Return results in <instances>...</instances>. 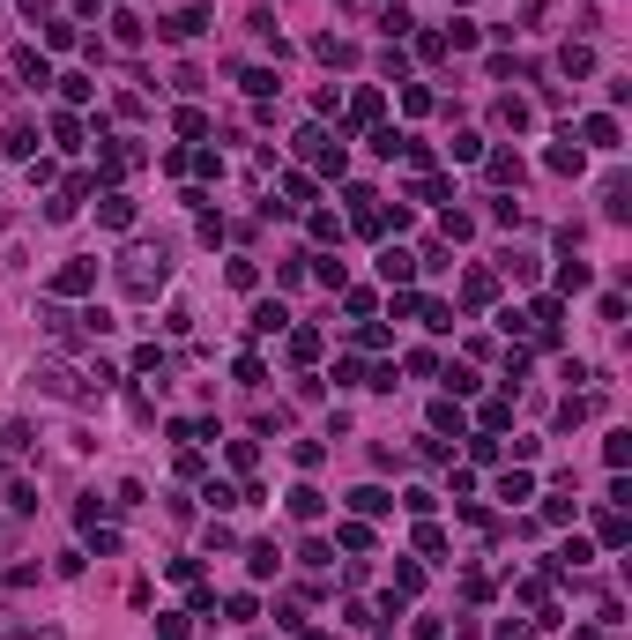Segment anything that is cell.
<instances>
[{
	"label": "cell",
	"instance_id": "cell-1",
	"mask_svg": "<svg viewBox=\"0 0 632 640\" xmlns=\"http://www.w3.org/2000/svg\"><path fill=\"white\" fill-rule=\"evenodd\" d=\"M164 276H172V261H164V246H134V254L119 261V283L134 298H157L164 291Z\"/></svg>",
	"mask_w": 632,
	"mask_h": 640
},
{
	"label": "cell",
	"instance_id": "cell-2",
	"mask_svg": "<svg viewBox=\"0 0 632 640\" xmlns=\"http://www.w3.org/2000/svg\"><path fill=\"white\" fill-rule=\"evenodd\" d=\"M90 283H97V268H90V261H68V268L53 276V298H82Z\"/></svg>",
	"mask_w": 632,
	"mask_h": 640
},
{
	"label": "cell",
	"instance_id": "cell-3",
	"mask_svg": "<svg viewBox=\"0 0 632 640\" xmlns=\"http://www.w3.org/2000/svg\"><path fill=\"white\" fill-rule=\"evenodd\" d=\"M37 387H45V395H75V373H68V365H37V373H30Z\"/></svg>",
	"mask_w": 632,
	"mask_h": 640
},
{
	"label": "cell",
	"instance_id": "cell-4",
	"mask_svg": "<svg viewBox=\"0 0 632 640\" xmlns=\"http://www.w3.org/2000/svg\"><path fill=\"white\" fill-rule=\"evenodd\" d=\"M394 499H387V491H379V484H357L350 491V514H387Z\"/></svg>",
	"mask_w": 632,
	"mask_h": 640
},
{
	"label": "cell",
	"instance_id": "cell-5",
	"mask_svg": "<svg viewBox=\"0 0 632 640\" xmlns=\"http://www.w3.org/2000/svg\"><path fill=\"white\" fill-rule=\"evenodd\" d=\"M104 223H112V231H126V223H134V201H126V194H104V209H97Z\"/></svg>",
	"mask_w": 632,
	"mask_h": 640
},
{
	"label": "cell",
	"instance_id": "cell-6",
	"mask_svg": "<svg viewBox=\"0 0 632 640\" xmlns=\"http://www.w3.org/2000/svg\"><path fill=\"white\" fill-rule=\"evenodd\" d=\"M379 276H387V283H409V276H417V261H409V254H394V246H387V254H379Z\"/></svg>",
	"mask_w": 632,
	"mask_h": 640
},
{
	"label": "cell",
	"instance_id": "cell-7",
	"mask_svg": "<svg viewBox=\"0 0 632 640\" xmlns=\"http://www.w3.org/2000/svg\"><path fill=\"white\" fill-rule=\"evenodd\" d=\"M201 23H208V15H201V8H179V15H172V23H164V37H201Z\"/></svg>",
	"mask_w": 632,
	"mask_h": 640
},
{
	"label": "cell",
	"instance_id": "cell-8",
	"mask_svg": "<svg viewBox=\"0 0 632 640\" xmlns=\"http://www.w3.org/2000/svg\"><path fill=\"white\" fill-rule=\"evenodd\" d=\"M276 328H290L283 305H253V336H276Z\"/></svg>",
	"mask_w": 632,
	"mask_h": 640
},
{
	"label": "cell",
	"instance_id": "cell-9",
	"mask_svg": "<svg viewBox=\"0 0 632 640\" xmlns=\"http://www.w3.org/2000/svg\"><path fill=\"white\" fill-rule=\"evenodd\" d=\"M587 142H596V150H618V119L596 112V119H587Z\"/></svg>",
	"mask_w": 632,
	"mask_h": 640
},
{
	"label": "cell",
	"instance_id": "cell-10",
	"mask_svg": "<svg viewBox=\"0 0 632 640\" xmlns=\"http://www.w3.org/2000/svg\"><path fill=\"white\" fill-rule=\"evenodd\" d=\"M290 358L312 365V358H320V336H312V328H290Z\"/></svg>",
	"mask_w": 632,
	"mask_h": 640
},
{
	"label": "cell",
	"instance_id": "cell-11",
	"mask_svg": "<svg viewBox=\"0 0 632 640\" xmlns=\"http://www.w3.org/2000/svg\"><path fill=\"white\" fill-rule=\"evenodd\" d=\"M290 514H298V522H320V491L298 484V491H290Z\"/></svg>",
	"mask_w": 632,
	"mask_h": 640
},
{
	"label": "cell",
	"instance_id": "cell-12",
	"mask_svg": "<svg viewBox=\"0 0 632 640\" xmlns=\"http://www.w3.org/2000/svg\"><path fill=\"white\" fill-rule=\"evenodd\" d=\"M558 68H565V75H587V68H596V53H587V45H565Z\"/></svg>",
	"mask_w": 632,
	"mask_h": 640
},
{
	"label": "cell",
	"instance_id": "cell-13",
	"mask_svg": "<svg viewBox=\"0 0 632 640\" xmlns=\"http://www.w3.org/2000/svg\"><path fill=\"white\" fill-rule=\"evenodd\" d=\"M15 75H23L30 90H37V82H53V75H45V60H37V53H15Z\"/></svg>",
	"mask_w": 632,
	"mask_h": 640
},
{
	"label": "cell",
	"instance_id": "cell-14",
	"mask_svg": "<svg viewBox=\"0 0 632 640\" xmlns=\"http://www.w3.org/2000/svg\"><path fill=\"white\" fill-rule=\"evenodd\" d=\"M60 90H68V105H90V90H97V82H90V75H60Z\"/></svg>",
	"mask_w": 632,
	"mask_h": 640
},
{
	"label": "cell",
	"instance_id": "cell-15",
	"mask_svg": "<svg viewBox=\"0 0 632 640\" xmlns=\"http://www.w3.org/2000/svg\"><path fill=\"white\" fill-rule=\"evenodd\" d=\"M246 566H253V573L268 581V573H276V544H253V551H246Z\"/></svg>",
	"mask_w": 632,
	"mask_h": 640
},
{
	"label": "cell",
	"instance_id": "cell-16",
	"mask_svg": "<svg viewBox=\"0 0 632 640\" xmlns=\"http://www.w3.org/2000/svg\"><path fill=\"white\" fill-rule=\"evenodd\" d=\"M558 291H587V261H565L558 268Z\"/></svg>",
	"mask_w": 632,
	"mask_h": 640
},
{
	"label": "cell",
	"instance_id": "cell-17",
	"mask_svg": "<svg viewBox=\"0 0 632 640\" xmlns=\"http://www.w3.org/2000/svg\"><path fill=\"white\" fill-rule=\"evenodd\" d=\"M551 172H580V150H573V134H565L558 150H551Z\"/></svg>",
	"mask_w": 632,
	"mask_h": 640
},
{
	"label": "cell",
	"instance_id": "cell-18",
	"mask_svg": "<svg viewBox=\"0 0 632 640\" xmlns=\"http://www.w3.org/2000/svg\"><path fill=\"white\" fill-rule=\"evenodd\" d=\"M491 179L498 187H521V157H491Z\"/></svg>",
	"mask_w": 632,
	"mask_h": 640
},
{
	"label": "cell",
	"instance_id": "cell-19",
	"mask_svg": "<svg viewBox=\"0 0 632 640\" xmlns=\"http://www.w3.org/2000/svg\"><path fill=\"white\" fill-rule=\"evenodd\" d=\"M8 544H15V529H8V522H0V551H8Z\"/></svg>",
	"mask_w": 632,
	"mask_h": 640
}]
</instances>
